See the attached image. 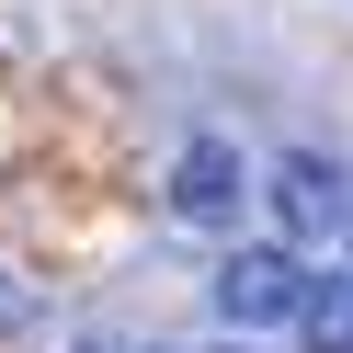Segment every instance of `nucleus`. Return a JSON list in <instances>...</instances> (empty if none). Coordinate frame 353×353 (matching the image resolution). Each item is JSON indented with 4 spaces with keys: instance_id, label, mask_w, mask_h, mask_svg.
Returning a JSON list of instances; mask_svg holds the SVG:
<instances>
[{
    "instance_id": "obj_1",
    "label": "nucleus",
    "mask_w": 353,
    "mask_h": 353,
    "mask_svg": "<svg viewBox=\"0 0 353 353\" xmlns=\"http://www.w3.org/2000/svg\"><path fill=\"white\" fill-rule=\"evenodd\" d=\"M262 194H274V216H285V251H319L330 228L353 239V183H342V160H319V148H285V160L262 171Z\"/></svg>"
},
{
    "instance_id": "obj_2",
    "label": "nucleus",
    "mask_w": 353,
    "mask_h": 353,
    "mask_svg": "<svg viewBox=\"0 0 353 353\" xmlns=\"http://www.w3.org/2000/svg\"><path fill=\"white\" fill-rule=\"evenodd\" d=\"M296 307H307V262L285 251V239H251V251L216 262V319L228 330H274V319H296Z\"/></svg>"
},
{
    "instance_id": "obj_3",
    "label": "nucleus",
    "mask_w": 353,
    "mask_h": 353,
    "mask_svg": "<svg viewBox=\"0 0 353 353\" xmlns=\"http://www.w3.org/2000/svg\"><path fill=\"white\" fill-rule=\"evenodd\" d=\"M239 194H251V160H239L228 137H194L183 160H171V216H183V228H228Z\"/></svg>"
},
{
    "instance_id": "obj_4",
    "label": "nucleus",
    "mask_w": 353,
    "mask_h": 353,
    "mask_svg": "<svg viewBox=\"0 0 353 353\" xmlns=\"http://www.w3.org/2000/svg\"><path fill=\"white\" fill-rule=\"evenodd\" d=\"M296 330H307V353H353V274H307Z\"/></svg>"
},
{
    "instance_id": "obj_5",
    "label": "nucleus",
    "mask_w": 353,
    "mask_h": 353,
    "mask_svg": "<svg viewBox=\"0 0 353 353\" xmlns=\"http://www.w3.org/2000/svg\"><path fill=\"white\" fill-rule=\"evenodd\" d=\"M205 353H251V342H205Z\"/></svg>"
}]
</instances>
